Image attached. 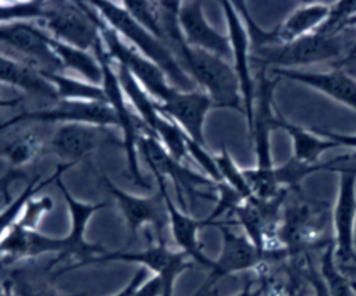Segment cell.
<instances>
[{"label":"cell","instance_id":"obj_1","mask_svg":"<svg viewBox=\"0 0 356 296\" xmlns=\"http://www.w3.org/2000/svg\"><path fill=\"white\" fill-rule=\"evenodd\" d=\"M159 4L161 21L160 40L179 67L210 97L213 107L232 108L245 115L241 86L234 67L227 60L191 47L185 42L178 22L181 1H159Z\"/></svg>","mask_w":356,"mask_h":296},{"label":"cell","instance_id":"obj_2","mask_svg":"<svg viewBox=\"0 0 356 296\" xmlns=\"http://www.w3.org/2000/svg\"><path fill=\"white\" fill-rule=\"evenodd\" d=\"M353 42L345 36V32L341 35L316 32L286 43L250 47V63L259 69H267V67L271 69H296V67L323 61H332L334 64L345 57Z\"/></svg>","mask_w":356,"mask_h":296},{"label":"cell","instance_id":"obj_3","mask_svg":"<svg viewBox=\"0 0 356 296\" xmlns=\"http://www.w3.org/2000/svg\"><path fill=\"white\" fill-rule=\"evenodd\" d=\"M102 15V18L121 36L128 39L140 54L153 61L178 90L192 92L196 90V83L186 75L172 57L165 44L145 29L132 15L122 7L121 3L111 1H89Z\"/></svg>","mask_w":356,"mask_h":296},{"label":"cell","instance_id":"obj_4","mask_svg":"<svg viewBox=\"0 0 356 296\" xmlns=\"http://www.w3.org/2000/svg\"><path fill=\"white\" fill-rule=\"evenodd\" d=\"M43 8L44 26L51 38L82 50H93L100 40L102 17L90 3L50 0Z\"/></svg>","mask_w":356,"mask_h":296},{"label":"cell","instance_id":"obj_5","mask_svg":"<svg viewBox=\"0 0 356 296\" xmlns=\"http://www.w3.org/2000/svg\"><path fill=\"white\" fill-rule=\"evenodd\" d=\"M95 57L97 58L100 68H102V89L106 96V101L110 104V107L114 110L117 125L122 131V146L125 149L127 154V168L129 172V178L132 182L140 188L149 189L150 183L146 178L140 174L139 163H138V139L140 133L138 132V120L136 117L129 111L125 94L121 89L118 76L115 69L111 65V58L107 54L103 40L96 43L93 47Z\"/></svg>","mask_w":356,"mask_h":296},{"label":"cell","instance_id":"obj_6","mask_svg":"<svg viewBox=\"0 0 356 296\" xmlns=\"http://www.w3.org/2000/svg\"><path fill=\"white\" fill-rule=\"evenodd\" d=\"M353 157L334 170L339 175V182L331 218L335 236L334 254L339 267L356 264V161L348 164Z\"/></svg>","mask_w":356,"mask_h":296},{"label":"cell","instance_id":"obj_7","mask_svg":"<svg viewBox=\"0 0 356 296\" xmlns=\"http://www.w3.org/2000/svg\"><path fill=\"white\" fill-rule=\"evenodd\" d=\"M47 36L49 33L28 21L0 25V44L13 56H18V63L35 69L38 74L64 69L61 61L49 46Z\"/></svg>","mask_w":356,"mask_h":296},{"label":"cell","instance_id":"obj_8","mask_svg":"<svg viewBox=\"0 0 356 296\" xmlns=\"http://www.w3.org/2000/svg\"><path fill=\"white\" fill-rule=\"evenodd\" d=\"M327 207L323 203L293 202L282 207L280 240L288 254L309 253L320 246L325 225Z\"/></svg>","mask_w":356,"mask_h":296},{"label":"cell","instance_id":"obj_9","mask_svg":"<svg viewBox=\"0 0 356 296\" xmlns=\"http://www.w3.org/2000/svg\"><path fill=\"white\" fill-rule=\"evenodd\" d=\"M99 31L110 58L114 60L117 65L125 67L157 103H163L174 92L175 88L168 83L165 74L153 61L125 44L120 35L103 18L99 22Z\"/></svg>","mask_w":356,"mask_h":296},{"label":"cell","instance_id":"obj_10","mask_svg":"<svg viewBox=\"0 0 356 296\" xmlns=\"http://www.w3.org/2000/svg\"><path fill=\"white\" fill-rule=\"evenodd\" d=\"M138 150L140 151L142 157L145 158L146 164L149 165L153 174H160L164 178L168 176L172 179L178 200L184 211L186 208V204L184 202V193L188 195L191 199L192 197L213 199L211 195L200 192L197 188L200 186L216 188V183L211 179L204 178L191 171L189 168L184 167L181 163L175 161L154 136L147 133L140 135L138 139Z\"/></svg>","mask_w":356,"mask_h":296},{"label":"cell","instance_id":"obj_11","mask_svg":"<svg viewBox=\"0 0 356 296\" xmlns=\"http://www.w3.org/2000/svg\"><path fill=\"white\" fill-rule=\"evenodd\" d=\"M82 122L93 125H117L114 110L107 101L88 100H57L53 107L21 111L18 115L0 122V131H4L19 122Z\"/></svg>","mask_w":356,"mask_h":296},{"label":"cell","instance_id":"obj_12","mask_svg":"<svg viewBox=\"0 0 356 296\" xmlns=\"http://www.w3.org/2000/svg\"><path fill=\"white\" fill-rule=\"evenodd\" d=\"M188 256L181 250H171L167 243L150 245L142 252H106L100 256L92 257L86 264L104 263V261H125L136 263L150 270L157 275L165 289L164 296H172L174 283L179 274L193 268L195 263L186 260ZM193 296H200L197 292Z\"/></svg>","mask_w":356,"mask_h":296},{"label":"cell","instance_id":"obj_13","mask_svg":"<svg viewBox=\"0 0 356 296\" xmlns=\"http://www.w3.org/2000/svg\"><path fill=\"white\" fill-rule=\"evenodd\" d=\"M232 222H222L218 228L221 232V252L216 260H213V267L207 279L200 286L204 292L213 290V286L221 278L242 272L248 270H257L260 264H263L268 257L275 254L273 253H261L246 235L235 233L229 225ZM281 252V250H280Z\"/></svg>","mask_w":356,"mask_h":296},{"label":"cell","instance_id":"obj_14","mask_svg":"<svg viewBox=\"0 0 356 296\" xmlns=\"http://www.w3.org/2000/svg\"><path fill=\"white\" fill-rule=\"evenodd\" d=\"M68 168H70V165L60 163V164L57 165V168H56V172H54V174H56L54 182H56L57 188L60 189V192H61L63 196H64V200H65V204H67V208H68V213H70V218H71L70 232H68V235L65 236L67 240H68V245H70V249H68V253H67L65 258L74 257V258H76V261H75L72 265H70V267H67V268L58 271L57 275H58V274H63V272H65V271L78 268V267H81V265H86V263H88L92 257L100 256V254H103V253L107 252L103 246L96 245V243H95V245H93V243H88V242L85 240V238H83L90 217H92L96 211H99V210L107 207V203L102 202V203H95V204H92V203H82V202H78L76 199H74V197L71 196V193L68 192V189L65 188V185L63 183V181H61V174H63L64 171H67Z\"/></svg>","mask_w":356,"mask_h":296},{"label":"cell","instance_id":"obj_15","mask_svg":"<svg viewBox=\"0 0 356 296\" xmlns=\"http://www.w3.org/2000/svg\"><path fill=\"white\" fill-rule=\"evenodd\" d=\"M222 13L227 21L228 38L231 43L234 69L239 81L241 94L243 100V111L248 126H252L253 121V107H254V93H256V76L252 74L250 63V39L248 28L236 10L234 3L220 1Z\"/></svg>","mask_w":356,"mask_h":296},{"label":"cell","instance_id":"obj_16","mask_svg":"<svg viewBox=\"0 0 356 296\" xmlns=\"http://www.w3.org/2000/svg\"><path fill=\"white\" fill-rule=\"evenodd\" d=\"M103 182L124 215L127 228L132 238H135L138 231L147 224L154 231L156 242L167 243L164 231L168 225V214L160 189H157V193L150 197H138L115 186L107 176H103Z\"/></svg>","mask_w":356,"mask_h":296},{"label":"cell","instance_id":"obj_17","mask_svg":"<svg viewBox=\"0 0 356 296\" xmlns=\"http://www.w3.org/2000/svg\"><path fill=\"white\" fill-rule=\"evenodd\" d=\"M117 143L118 139L107 126L70 122L57 128L50 140V151L57 154L61 164L72 167L99 147Z\"/></svg>","mask_w":356,"mask_h":296},{"label":"cell","instance_id":"obj_18","mask_svg":"<svg viewBox=\"0 0 356 296\" xmlns=\"http://www.w3.org/2000/svg\"><path fill=\"white\" fill-rule=\"evenodd\" d=\"M280 78L267 76L266 69H259L256 76V93H254V107H253V121L249 128L253 138L254 154H256V167L259 168H271V146H270V133L275 129L277 111L273 101L274 89Z\"/></svg>","mask_w":356,"mask_h":296},{"label":"cell","instance_id":"obj_19","mask_svg":"<svg viewBox=\"0 0 356 296\" xmlns=\"http://www.w3.org/2000/svg\"><path fill=\"white\" fill-rule=\"evenodd\" d=\"M70 245L67 238H54L39 232L38 229H28L17 222L6 232L0 242V263L11 264L25 258H35L40 254L56 253L57 257L49 264L65 260Z\"/></svg>","mask_w":356,"mask_h":296},{"label":"cell","instance_id":"obj_20","mask_svg":"<svg viewBox=\"0 0 356 296\" xmlns=\"http://www.w3.org/2000/svg\"><path fill=\"white\" fill-rule=\"evenodd\" d=\"M157 182V189L161 190L165 207H167V214H168V225L171 229L172 239L178 249L184 252L188 257L192 258L195 264H199L204 268L211 270L213 267V260L209 258L203 253L202 243L197 239V232L204 228V227H217V224L211 222L207 217L203 220H197L191 217L186 211L178 208L174 202L171 200L167 185H165V178L160 174H153Z\"/></svg>","mask_w":356,"mask_h":296},{"label":"cell","instance_id":"obj_21","mask_svg":"<svg viewBox=\"0 0 356 296\" xmlns=\"http://www.w3.org/2000/svg\"><path fill=\"white\" fill-rule=\"evenodd\" d=\"M156 108L160 115L177 122L191 139L204 146V120L209 110L213 108V101L204 92L174 89L163 103H156Z\"/></svg>","mask_w":356,"mask_h":296},{"label":"cell","instance_id":"obj_22","mask_svg":"<svg viewBox=\"0 0 356 296\" xmlns=\"http://www.w3.org/2000/svg\"><path fill=\"white\" fill-rule=\"evenodd\" d=\"M178 22L185 42L191 47L216 54L228 61L232 58L228 35L220 33L206 19L202 1H181Z\"/></svg>","mask_w":356,"mask_h":296},{"label":"cell","instance_id":"obj_23","mask_svg":"<svg viewBox=\"0 0 356 296\" xmlns=\"http://www.w3.org/2000/svg\"><path fill=\"white\" fill-rule=\"evenodd\" d=\"M271 75L280 79H288L306 85L317 92L324 93L332 100L356 111V78L343 69L334 68L325 72L302 71V69H270Z\"/></svg>","mask_w":356,"mask_h":296},{"label":"cell","instance_id":"obj_24","mask_svg":"<svg viewBox=\"0 0 356 296\" xmlns=\"http://www.w3.org/2000/svg\"><path fill=\"white\" fill-rule=\"evenodd\" d=\"M275 129L285 131L292 139V158L303 164L320 163V156L338 145L327 138L289 122L281 113H277Z\"/></svg>","mask_w":356,"mask_h":296},{"label":"cell","instance_id":"obj_25","mask_svg":"<svg viewBox=\"0 0 356 296\" xmlns=\"http://www.w3.org/2000/svg\"><path fill=\"white\" fill-rule=\"evenodd\" d=\"M0 82L15 86L31 94L58 100L54 86L35 69L18 63L14 58L0 54Z\"/></svg>","mask_w":356,"mask_h":296},{"label":"cell","instance_id":"obj_26","mask_svg":"<svg viewBox=\"0 0 356 296\" xmlns=\"http://www.w3.org/2000/svg\"><path fill=\"white\" fill-rule=\"evenodd\" d=\"M117 76L121 85L124 94L129 99L134 108L138 113L142 124L146 128L147 135H153V129L160 118V114L156 108V100L150 97V94L145 90V88L139 83V81L122 65H117Z\"/></svg>","mask_w":356,"mask_h":296},{"label":"cell","instance_id":"obj_27","mask_svg":"<svg viewBox=\"0 0 356 296\" xmlns=\"http://www.w3.org/2000/svg\"><path fill=\"white\" fill-rule=\"evenodd\" d=\"M49 46L56 53L58 60L63 64V68H70L78 72L82 78L86 79V82L92 85H102V68L96 57H93L88 50H82L78 47H74L71 44H67L61 40H57L47 36Z\"/></svg>","mask_w":356,"mask_h":296},{"label":"cell","instance_id":"obj_28","mask_svg":"<svg viewBox=\"0 0 356 296\" xmlns=\"http://www.w3.org/2000/svg\"><path fill=\"white\" fill-rule=\"evenodd\" d=\"M51 270L47 265L43 270L18 268L14 270L8 281L14 296H81V295H61L53 285L56 275L49 274Z\"/></svg>","mask_w":356,"mask_h":296},{"label":"cell","instance_id":"obj_29","mask_svg":"<svg viewBox=\"0 0 356 296\" xmlns=\"http://www.w3.org/2000/svg\"><path fill=\"white\" fill-rule=\"evenodd\" d=\"M40 75L54 86L58 100L106 101L102 86L78 81L75 78H68L60 72H44Z\"/></svg>","mask_w":356,"mask_h":296},{"label":"cell","instance_id":"obj_30","mask_svg":"<svg viewBox=\"0 0 356 296\" xmlns=\"http://www.w3.org/2000/svg\"><path fill=\"white\" fill-rule=\"evenodd\" d=\"M44 153L42 139L33 132H24L0 147V156L4 157L11 168L21 170Z\"/></svg>","mask_w":356,"mask_h":296},{"label":"cell","instance_id":"obj_31","mask_svg":"<svg viewBox=\"0 0 356 296\" xmlns=\"http://www.w3.org/2000/svg\"><path fill=\"white\" fill-rule=\"evenodd\" d=\"M320 277L328 296H353L350 278L345 275L335 260L334 242L323 249L320 257Z\"/></svg>","mask_w":356,"mask_h":296},{"label":"cell","instance_id":"obj_32","mask_svg":"<svg viewBox=\"0 0 356 296\" xmlns=\"http://www.w3.org/2000/svg\"><path fill=\"white\" fill-rule=\"evenodd\" d=\"M153 135L163 145L167 153L175 161L182 164V161L188 157L186 133L182 131V128L172 120L165 118L164 115H160L153 129Z\"/></svg>","mask_w":356,"mask_h":296},{"label":"cell","instance_id":"obj_33","mask_svg":"<svg viewBox=\"0 0 356 296\" xmlns=\"http://www.w3.org/2000/svg\"><path fill=\"white\" fill-rule=\"evenodd\" d=\"M54 178H56V174H53L50 178L42 181L39 175H33L26 186L24 188V190L21 192V195L14 199L8 206H6L1 211H0V242L3 239V236L6 235V232L18 221L19 215H21V211L25 206V203L32 197L35 196L40 189H43L46 185L54 182Z\"/></svg>","mask_w":356,"mask_h":296},{"label":"cell","instance_id":"obj_34","mask_svg":"<svg viewBox=\"0 0 356 296\" xmlns=\"http://www.w3.org/2000/svg\"><path fill=\"white\" fill-rule=\"evenodd\" d=\"M214 160L218 167L221 179L225 185L232 188L243 199H249L253 196L250 186L245 178L243 170H241L236 165V163L232 160V157L225 146H221V151L218 156H214Z\"/></svg>","mask_w":356,"mask_h":296},{"label":"cell","instance_id":"obj_35","mask_svg":"<svg viewBox=\"0 0 356 296\" xmlns=\"http://www.w3.org/2000/svg\"><path fill=\"white\" fill-rule=\"evenodd\" d=\"M122 7L138 21L145 29H147L157 39L161 38V21H160V4L159 1H122Z\"/></svg>","mask_w":356,"mask_h":296},{"label":"cell","instance_id":"obj_36","mask_svg":"<svg viewBox=\"0 0 356 296\" xmlns=\"http://www.w3.org/2000/svg\"><path fill=\"white\" fill-rule=\"evenodd\" d=\"M356 17V0H342L330 4V14L317 33L341 35L349 31V22Z\"/></svg>","mask_w":356,"mask_h":296},{"label":"cell","instance_id":"obj_37","mask_svg":"<svg viewBox=\"0 0 356 296\" xmlns=\"http://www.w3.org/2000/svg\"><path fill=\"white\" fill-rule=\"evenodd\" d=\"M44 1H8L0 3V25L15 21H35L44 18Z\"/></svg>","mask_w":356,"mask_h":296},{"label":"cell","instance_id":"obj_38","mask_svg":"<svg viewBox=\"0 0 356 296\" xmlns=\"http://www.w3.org/2000/svg\"><path fill=\"white\" fill-rule=\"evenodd\" d=\"M54 208V200L53 197L43 195L40 197L32 196L24 206L21 215L17 221L18 225L28 228V229H36L39 222L43 220L44 215L51 213Z\"/></svg>","mask_w":356,"mask_h":296},{"label":"cell","instance_id":"obj_39","mask_svg":"<svg viewBox=\"0 0 356 296\" xmlns=\"http://www.w3.org/2000/svg\"><path fill=\"white\" fill-rule=\"evenodd\" d=\"M186 149H188V154L197 163L199 167H202L204 170V172L209 175V179H211L214 183H221V175L218 171V167L216 164L214 156H210L204 146H202L200 143L195 142L193 139H191L186 135Z\"/></svg>","mask_w":356,"mask_h":296},{"label":"cell","instance_id":"obj_40","mask_svg":"<svg viewBox=\"0 0 356 296\" xmlns=\"http://www.w3.org/2000/svg\"><path fill=\"white\" fill-rule=\"evenodd\" d=\"M165 289L163 281L157 277L153 275L150 279H146L142 282L138 289L134 292V296H164Z\"/></svg>","mask_w":356,"mask_h":296},{"label":"cell","instance_id":"obj_41","mask_svg":"<svg viewBox=\"0 0 356 296\" xmlns=\"http://www.w3.org/2000/svg\"><path fill=\"white\" fill-rule=\"evenodd\" d=\"M313 132L324 136L327 139L334 140L338 146H345L356 150V133H342V132H332V131H325L320 128H313Z\"/></svg>","mask_w":356,"mask_h":296},{"label":"cell","instance_id":"obj_42","mask_svg":"<svg viewBox=\"0 0 356 296\" xmlns=\"http://www.w3.org/2000/svg\"><path fill=\"white\" fill-rule=\"evenodd\" d=\"M24 176H25V174H24L21 170H18V168H11V167L7 170L6 174H3V175L0 176V193H1L3 197H4V204H6V206H8V204L13 202V199H11V196H10V192H8L10 185H11L14 181L22 179Z\"/></svg>","mask_w":356,"mask_h":296},{"label":"cell","instance_id":"obj_43","mask_svg":"<svg viewBox=\"0 0 356 296\" xmlns=\"http://www.w3.org/2000/svg\"><path fill=\"white\" fill-rule=\"evenodd\" d=\"M147 272H149L147 268L139 267V268L135 271V274H134V277L131 278V281H129L118 293H115V295H113V296H134V292L138 289V286H139L142 282L146 281Z\"/></svg>","mask_w":356,"mask_h":296},{"label":"cell","instance_id":"obj_44","mask_svg":"<svg viewBox=\"0 0 356 296\" xmlns=\"http://www.w3.org/2000/svg\"><path fill=\"white\" fill-rule=\"evenodd\" d=\"M335 68L343 69L348 74H350L352 76L356 78V39L352 44V47L349 49V51L345 54V57H342L339 61L332 64Z\"/></svg>","mask_w":356,"mask_h":296},{"label":"cell","instance_id":"obj_45","mask_svg":"<svg viewBox=\"0 0 356 296\" xmlns=\"http://www.w3.org/2000/svg\"><path fill=\"white\" fill-rule=\"evenodd\" d=\"M235 296H263V286L260 282L256 286L254 282L252 279H249L245 282L242 289Z\"/></svg>","mask_w":356,"mask_h":296},{"label":"cell","instance_id":"obj_46","mask_svg":"<svg viewBox=\"0 0 356 296\" xmlns=\"http://www.w3.org/2000/svg\"><path fill=\"white\" fill-rule=\"evenodd\" d=\"M22 101V97H13V99H0V108L4 107H17Z\"/></svg>","mask_w":356,"mask_h":296},{"label":"cell","instance_id":"obj_47","mask_svg":"<svg viewBox=\"0 0 356 296\" xmlns=\"http://www.w3.org/2000/svg\"><path fill=\"white\" fill-rule=\"evenodd\" d=\"M13 288H11V282L8 279H6L1 285H0V296H13Z\"/></svg>","mask_w":356,"mask_h":296},{"label":"cell","instance_id":"obj_48","mask_svg":"<svg viewBox=\"0 0 356 296\" xmlns=\"http://www.w3.org/2000/svg\"><path fill=\"white\" fill-rule=\"evenodd\" d=\"M289 296H310V295H307V293L305 292L303 286L300 285V286H296V288H293ZM314 296H316V295H314Z\"/></svg>","mask_w":356,"mask_h":296},{"label":"cell","instance_id":"obj_49","mask_svg":"<svg viewBox=\"0 0 356 296\" xmlns=\"http://www.w3.org/2000/svg\"><path fill=\"white\" fill-rule=\"evenodd\" d=\"M350 286H352L353 293L356 295V279H355V278H350Z\"/></svg>","mask_w":356,"mask_h":296},{"label":"cell","instance_id":"obj_50","mask_svg":"<svg viewBox=\"0 0 356 296\" xmlns=\"http://www.w3.org/2000/svg\"><path fill=\"white\" fill-rule=\"evenodd\" d=\"M353 26H356V17L349 22V29H350V28H353Z\"/></svg>","mask_w":356,"mask_h":296},{"label":"cell","instance_id":"obj_51","mask_svg":"<svg viewBox=\"0 0 356 296\" xmlns=\"http://www.w3.org/2000/svg\"><path fill=\"white\" fill-rule=\"evenodd\" d=\"M263 296H274V295H271V293H268V292H266V290L263 289Z\"/></svg>","mask_w":356,"mask_h":296},{"label":"cell","instance_id":"obj_52","mask_svg":"<svg viewBox=\"0 0 356 296\" xmlns=\"http://www.w3.org/2000/svg\"><path fill=\"white\" fill-rule=\"evenodd\" d=\"M211 295H213V290H211V292H209L206 296H211Z\"/></svg>","mask_w":356,"mask_h":296}]
</instances>
